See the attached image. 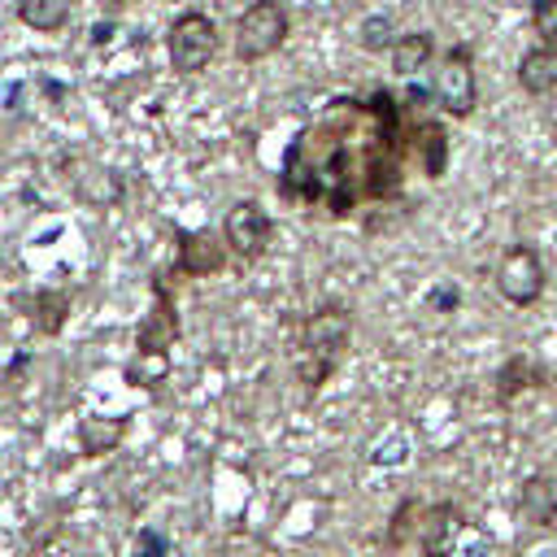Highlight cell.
<instances>
[{
	"label": "cell",
	"mask_w": 557,
	"mask_h": 557,
	"mask_svg": "<svg viewBox=\"0 0 557 557\" xmlns=\"http://www.w3.org/2000/svg\"><path fill=\"white\" fill-rule=\"evenodd\" d=\"M348 339H352V322H348V313L335 309V305L318 309V313L305 322L300 344H296V374H300V383H305L309 392H318V387L335 374V366H339L344 352H348Z\"/></svg>",
	"instance_id": "cell-1"
},
{
	"label": "cell",
	"mask_w": 557,
	"mask_h": 557,
	"mask_svg": "<svg viewBox=\"0 0 557 557\" xmlns=\"http://www.w3.org/2000/svg\"><path fill=\"white\" fill-rule=\"evenodd\" d=\"M287 39V13L278 0H252L235 22V57L265 61Z\"/></svg>",
	"instance_id": "cell-2"
},
{
	"label": "cell",
	"mask_w": 557,
	"mask_h": 557,
	"mask_svg": "<svg viewBox=\"0 0 557 557\" xmlns=\"http://www.w3.org/2000/svg\"><path fill=\"white\" fill-rule=\"evenodd\" d=\"M165 48H170V65L178 74H200L213 61V52H218V26H213V17H205L196 9L191 13H178L174 26H170Z\"/></svg>",
	"instance_id": "cell-3"
},
{
	"label": "cell",
	"mask_w": 557,
	"mask_h": 557,
	"mask_svg": "<svg viewBox=\"0 0 557 557\" xmlns=\"http://www.w3.org/2000/svg\"><path fill=\"white\" fill-rule=\"evenodd\" d=\"M435 104H440V113H448V117H470L474 113V100H479V83H474V57H470V48L466 44H457V48H448L444 52V61H440V70H435Z\"/></svg>",
	"instance_id": "cell-4"
},
{
	"label": "cell",
	"mask_w": 557,
	"mask_h": 557,
	"mask_svg": "<svg viewBox=\"0 0 557 557\" xmlns=\"http://www.w3.org/2000/svg\"><path fill=\"white\" fill-rule=\"evenodd\" d=\"M270 235H274V222L257 200H235L222 218V239L239 261H257L265 252Z\"/></svg>",
	"instance_id": "cell-5"
},
{
	"label": "cell",
	"mask_w": 557,
	"mask_h": 557,
	"mask_svg": "<svg viewBox=\"0 0 557 557\" xmlns=\"http://www.w3.org/2000/svg\"><path fill=\"white\" fill-rule=\"evenodd\" d=\"M496 287L509 305H535L544 296V265H540L535 248L513 244L496 265Z\"/></svg>",
	"instance_id": "cell-6"
},
{
	"label": "cell",
	"mask_w": 557,
	"mask_h": 557,
	"mask_svg": "<svg viewBox=\"0 0 557 557\" xmlns=\"http://www.w3.org/2000/svg\"><path fill=\"white\" fill-rule=\"evenodd\" d=\"M457 531H461V509L453 500H435L418 513V531H413V544L422 557H453V544H457Z\"/></svg>",
	"instance_id": "cell-7"
},
{
	"label": "cell",
	"mask_w": 557,
	"mask_h": 557,
	"mask_svg": "<svg viewBox=\"0 0 557 557\" xmlns=\"http://www.w3.org/2000/svg\"><path fill=\"white\" fill-rule=\"evenodd\" d=\"M174 339H178V309H174L165 283H157L152 287V309L135 331V348L139 352H170Z\"/></svg>",
	"instance_id": "cell-8"
},
{
	"label": "cell",
	"mask_w": 557,
	"mask_h": 557,
	"mask_svg": "<svg viewBox=\"0 0 557 557\" xmlns=\"http://www.w3.org/2000/svg\"><path fill=\"white\" fill-rule=\"evenodd\" d=\"M226 265V239H213L209 231H183L178 235V270L191 278H209Z\"/></svg>",
	"instance_id": "cell-9"
},
{
	"label": "cell",
	"mask_w": 557,
	"mask_h": 557,
	"mask_svg": "<svg viewBox=\"0 0 557 557\" xmlns=\"http://www.w3.org/2000/svg\"><path fill=\"white\" fill-rule=\"evenodd\" d=\"M518 513L531 527H553L557 522V479L553 474H527L518 487Z\"/></svg>",
	"instance_id": "cell-10"
},
{
	"label": "cell",
	"mask_w": 557,
	"mask_h": 557,
	"mask_svg": "<svg viewBox=\"0 0 557 557\" xmlns=\"http://www.w3.org/2000/svg\"><path fill=\"white\" fill-rule=\"evenodd\" d=\"M126 435V418H100V413H83L78 418V453L83 457H104L122 444Z\"/></svg>",
	"instance_id": "cell-11"
},
{
	"label": "cell",
	"mask_w": 557,
	"mask_h": 557,
	"mask_svg": "<svg viewBox=\"0 0 557 557\" xmlns=\"http://www.w3.org/2000/svg\"><path fill=\"white\" fill-rule=\"evenodd\" d=\"M518 83H522V91H531V96H548V91H557V48H531V52H522V61H518Z\"/></svg>",
	"instance_id": "cell-12"
},
{
	"label": "cell",
	"mask_w": 557,
	"mask_h": 557,
	"mask_svg": "<svg viewBox=\"0 0 557 557\" xmlns=\"http://www.w3.org/2000/svg\"><path fill=\"white\" fill-rule=\"evenodd\" d=\"M544 383H548V370H544L540 361H531V357H509V361L496 370V400L509 405L522 387H544Z\"/></svg>",
	"instance_id": "cell-13"
},
{
	"label": "cell",
	"mask_w": 557,
	"mask_h": 557,
	"mask_svg": "<svg viewBox=\"0 0 557 557\" xmlns=\"http://www.w3.org/2000/svg\"><path fill=\"white\" fill-rule=\"evenodd\" d=\"M431 52H435L431 30H409V35H396V48H392V70H396L400 78H413L418 70H426Z\"/></svg>",
	"instance_id": "cell-14"
},
{
	"label": "cell",
	"mask_w": 557,
	"mask_h": 557,
	"mask_svg": "<svg viewBox=\"0 0 557 557\" xmlns=\"http://www.w3.org/2000/svg\"><path fill=\"white\" fill-rule=\"evenodd\" d=\"M122 379H126L131 387L157 392V387L170 379V352H139V348H135V357L122 366Z\"/></svg>",
	"instance_id": "cell-15"
},
{
	"label": "cell",
	"mask_w": 557,
	"mask_h": 557,
	"mask_svg": "<svg viewBox=\"0 0 557 557\" xmlns=\"http://www.w3.org/2000/svg\"><path fill=\"white\" fill-rule=\"evenodd\" d=\"M70 9H74V0H17V17L39 35L61 30L70 22Z\"/></svg>",
	"instance_id": "cell-16"
},
{
	"label": "cell",
	"mask_w": 557,
	"mask_h": 557,
	"mask_svg": "<svg viewBox=\"0 0 557 557\" xmlns=\"http://www.w3.org/2000/svg\"><path fill=\"white\" fill-rule=\"evenodd\" d=\"M418 135H422V139H418L422 170H426V178H440V174H444V161H448V139H444V126H440V122H426Z\"/></svg>",
	"instance_id": "cell-17"
},
{
	"label": "cell",
	"mask_w": 557,
	"mask_h": 557,
	"mask_svg": "<svg viewBox=\"0 0 557 557\" xmlns=\"http://www.w3.org/2000/svg\"><path fill=\"white\" fill-rule=\"evenodd\" d=\"M65 313H70V296H65V292L44 287V292L35 296V326H39L44 335H57L61 322H65Z\"/></svg>",
	"instance_id": "cell-18"
},
{
	"label": "cell",
	"mask_w": 557,
	"mask_h": 557,
	"mask_svg": "<svg viewBox=\"0 0 557 557\" xmlns=\"http://www.w3.org/2000/svg\"><path fill=\"white\" fill-rule=\"evenodd\" d=\"M531 30L544 48H557V0H531Z\"/></svg>",
	"instance_id": "cell-19"
},
{
	"label": "cell",
	"mask_w": 557,
	"mask_h": 557,
	"mask_svg": "<svg viewBox=\"0 0 557 557\" xmlns=\"http://www.w3.org/2000/svg\"><path fill=\"white\" fill-rule=\"evenodd\" d=\"M361 48H366V52L396 48V39H392V22H387V17H366V22H361Z\"/></svg>",
	"instance_id": "cell-20"
},
{
	"label": "cell",
	"mask_w": 557,
	"mask_h": 557,
	"mask_svg": "<svg viewBox=\"0 0 557 557\" xmlns=\"http://www.w3.org/2000/svg\"><path fill=\"white\" fill-rule=\"evenodd\" d=\"M152 553H161V540L157 535H144V553H135V557H152Z\"/></svg>",
	"instance_id": "cell-21"
},
{
	"label": "cell",
	"mask_w": 557,
	"mask_h": 557,
	"mask_svg": "<svg viewBox=\"0 0 557 557\" xmlns=\"http://www.w3.org/2000/svg\"><path fill=\"white\" fill-rule=\"evenodd\" d=\"M553 139H557V126H553Z\"/></svg>",
	"instance_id": "cell-22"
}]
</instances>
